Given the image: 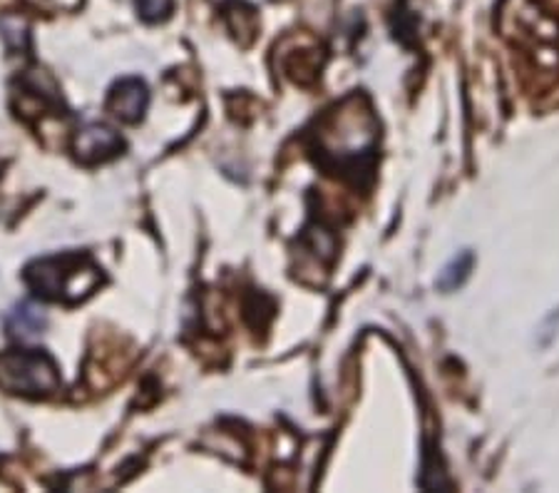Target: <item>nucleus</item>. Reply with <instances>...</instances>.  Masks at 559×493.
I'll return each instance as SVG.
<instances>
[{
  "label": "nucleus",
  "instance_id": "f257e3e1",
  "mask_svg": "<svg viewBox=\"0 0 559 493\" xmlns=\"http://www.w3.org/2000/svg\"><path fill=\"white\" fill-rule=\"evenodd\" d=\"M103 269L85 255L45 257L25 269V282L43 300L80 302L103 280Z\"/></svg>",
  "mask_w": 559,
  "mask_h": 493
},
{
  "label": "nucleus",
  "instance_id": "f03ea898",
  "mask_svg": "<svg viewBox=\"0 0 559 493\" xmlns=\"http://www.w3.org/2000/svg\"><path fill=\"white\" fill-rule=\"evenodd\" d=\"M0 389L17 397H48L60 389L56 359L38 349H15L0 354Z\"/></svg>",
  "mask_w": 559,
  "mask_h": 493
},
{
  "label": "nucleus",
  "instance_id": "7ed1b4c3",
  "mask_svg": "<svg viewBox=\"0 0 559 493\" xmlns=\"http://www.w3.org/2000/svg\"><path fill=\"white\" fill-rule=\"evenodd\" d=\"M122 148H124V142L120 134L100 122H90V125H85V128H80L75 134V142H72L75 157L83 165L107 163V160L120 155Z\"/></svg>",
  "mask_w": 559,
  "mask_h": 493
},
{
  "label": "nucleus",
  "instance_id": "20e7f679",
  "mask_svg": "<svg viewBox=\"0 0 559 493\" xmlns=\"http://www.w3.org/2000/svg\"><path fill=\"white\" fill-rule=\"evenodd\" d=\"M150 90L140 78H124L112 85V93L107 97V107L115 118L122 122H140L147 113Z\"/></svg>",
  "mask_w": 559,
  "mask_h": 493
},
{
  "label": "nucleus",
  "instance_id": "39448f33",
  "mask_svg": "<svg viewBox=\"0 0 559 493\" xmlns=\"http://www.w3.org/2000/svg\"><path fill=\"white\" fill-rule=\"evenodd\" d=\"M5 327L8 334L17 339V342H33L48 327V317H45V312L35 302H21L8 314Z\"/></svg>",
  "mask_w": 559,
  "mask_h": 493
},
{
  "label": "nucleus",
  "instance_id": "423d86ee",
  "mask_svg": "<svg viewBox=\"0 0 559 493\" xmlns=\"http://www.w3.org/2000/svg\"><path fill=\"white\" fill-rule=\"evenodd\" d=\"M473 265H475V255L471 249H463V253L450 259V262L443 267V272L438 277V290L453 292L457 286H463L473 272Z\"/></svg>",
  "mask_w": 559,
  "mask_h": 493
},
{
  "label": "nucleus",
  "instance_id": "0eeeda50",
  "mask_svg": "<svg viewBox=\"0 0 559 493\" xmlns=\"http://www.w3.org/2000/svg\"><path fill=\"white\" fill-rule=\"evenodd\" d=\"M134 5H138L144 21L150 23L162 21V17H167V13L173 11V0H134Z\"/></svg>",
  "mask_w": 559,
  "mask_h": 493
}]
</instances>
